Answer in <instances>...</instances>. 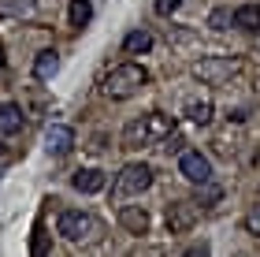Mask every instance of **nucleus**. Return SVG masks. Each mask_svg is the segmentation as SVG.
I'll return each instance as SVG.
<instances>
[{"mask_svg": "<svg viewBox=\"0 0 260 257\" xmlns=\"http://www.w3.org/2000/svg\"><path fill=\"white\" fill-rule=\"evenodd\" d=\"M197 220V202H171L168 205V227L171 235H186Z\"/></svg>", "mask_w": 260, "mask_h": 257, "instance_id": "nucleus-7", "label": "nucleus"}, {"mask_svg": "<svg viewBox=\"0 0 260 257\" xmlns=\"http://www.w3.org/2000/svg\"><path fill=\"white\" fill-rule=\"evenodd\" d=\"M0 160H4V157H0Z\"/></svg>", "mask_w": 260, "mask_h": 257, "instance_id": "nucleus-22", "label": "nucleus"}, {"mask_svg": "<svg viewBox=\"0 0 260 257\" xmlns=\"http://www.w3.org/2000/svg\"><path fill=\"white\" fill-rule=\"evenodd\" d=\"M208 26H212V30H231V26H234V11L216 8V11L208 15Z\"/></svg>", "mask_w": 260, "mask_h": 257, "instance_id": "nucleus-17", "label": "nucleus"}, {"mask_svg": "<svg viewBox=\"0 0 260 257\" xmlns=\"http://www.w3.org/2000/svg\"><path fill=\"white\" fill-rule=\"evenodd\" d=\"M238 60L234 56H205V60H197L190 71H193V78H201L205 86H223L227 78H234L238 75Z\"/></svg>", "mask_w": 260, "mask_h": 257, "instance_id": "nucleus-5", "label": "nucleus"}, {"mask_svg": "<svg viewBox=\"0 0 260 257\" xmlns=\"http://www.w3.org/2000/svg\"><path fill=\"white\" fill-rule=\"evenodd\" d=\"M15 134H22V104L4 101L0 104V142H8Z\"/></svg>", "mask_w": 260, "mask_h": 257, "instance_id": "nucleus-9", "label": "nucleus"}, {"mask_svg": "<svg viewBox=\"0 0 260 257\" xmlns=\"http://www.w3.org/2000/svg\"><path fill=\"white\" fill-rule=\"evenodd\" d=\"M93 19V4H89V0H71V8H67V22H71V26H86V22Z\"/></svg>", "mask_w": 260, "mask_h": 257, "instance_id": "nucleus-15", "label": "nucleus"}, {"mask_svg": "<svg viewBox=\"0 0 260 257\" xmlns=\"http://www.w3.org/2000/svg\"><path fill=\"white\" fill-rule=\"evenodd\" d=\"M212 112H216V108H212V101H190V104H186V116H190L193 123H201V127L212 123Z\"/></svg>", "mask_w": 260, "mask_h": 257, "instance_id": "nucleus-16", "label": "nucleus"}, {"mask_svg": "<svg viewBox=\"0 0 260 257\" xmlns=\"http://www.w3.org/2000/svg\"><path fill=\"white\" fill-rule=\"evenodd\" d=\"M179 175L201 186V183H208V179H212V160L201 153V149H186V153L179 157Z\"/></svg>", "mask_w": 260, "mask_h": 257, "instance_id": "nucleus-6", "label": "nucleus"}, {"mask_svg": "<svg viewBox=\"0 0 260 257\" xmlns=\"http://www.w3.org/2000/svg\"><path fill=\"white\" fill-rule=\"evenodd\" d=\"M56 231H60L67 242H75V246H89V242H97L104 235L101 220L93 213H82V209H63L60 220H56Z\"/></svg>", "mask_w": 260, "mask_h": 257, "instance_id": "nucleus-2", "label": "nucleus"}, {"mask_svg": "<svg viewBox=\"0 0 260 257\" xmlns=\"http://www.w3.org/2000/svg\"><path fill=\"white\" fill-rule=\"evenodd\" d=\"M56 71H60V52H56V49H41L38 56H34V78L49 82Z\"/></svg>", "mask_w": 260, "mask_h": 257, "instance_id": "nucleus-12", "label": "nucleus"}, {"mask_svg": "<svg viewBox=\"0 0 260 257\" xmlns=\"http://www.w3.org/2000/svg\"><path fill=\"white\" fill-rule=\"evenodd\" d=\"M193 202H197V205H216V202H219V186H212V179L201 183V190H197Z\"/></svg>", "mask_w": 260, "mask_h": 257, "instance_id": "nucleus-18", "label": "nucleus"}, {"mask_svg": "<svg viewBox=\"0 0 260 257\" xmlns=\"http://www.w3.org/2000/svg\"><path fill=\"white\" fill-rule=\"evenodd\" d=\"M0 71H4V45H0Z\"/></svg>", "mask_w": 260, "mask_h": 257, "instance_id": "nucleus-21", "label": "nucleus"}, {"mask_svg": "<svg viewBox=\"0 0 260 257\" xmlns=\"http://www.w3.org/2000/svg\"><path fill=\"white\" fill-rule=\"evenodd\" d=\"M175 134V123L171 116L164 112H149V116H138L123 127V149H141V146H156L164 138Z\"/></svg>", "mask_w": 260, "mask_h": 257, "instance_id": "nucleus-1", "label": "nucleus"}, {"mask_svg": "<svg viewBox=\"0 0 260 257\" xmlns=\"http://www.w3.org/2000/svg\"><path fill=\"white\" fill-rule=\"evenodd\" d=\"M245 231L260 239V202H256V205L249 209V213H245Z\"/></svg>", "mask_w": 260, "mask_h": 257, "instance_id": "nucleus-19", "label": "nucleus"}, {"mask_svg": "<svg viewBox=\"0 0 260 257\" xmlns=\"http://www.w3.org/2000/svg\"><path fill=\"white\" fill-rule=\"evenodd\" d=\"M71 186H75L78 194H101L104 190V172H97V168H78L75 175H71Z\"/></svg>", "mask_w": 260, "mask_h": 257, "instance_id": "nucleus-10", "label": "nucleus"}, {"mask_svg": "<svg viewBox=\"0 0 260 257\" xmlns=\"http://www.w3.org/2000/svg\"><path fill=\"white\" fill-rule=\"evenodd\" d=\"M149 49H152V34L149 30H130L123 38V52H130V56H141Z\"/></svg>", "mask_w": 260, "mask_h": 257, "instance_id": "nucleus-14", "label": "nucleus"}, {"mask_svg": "<svg viewBox=\"0 0 260 257\" xmlns=\"http://www.w3.org/2000/svg\"><path fill=\"white\" fill-rule=\"evenodd\" d=\"M179 4L182 0H156L152 8H156V15H171V11H179Z\"/></svg>", "mask_w": 260, "mask_h": 257, "instance_id": "nucleus-20", "label": "nucleus"}, {"mask_svg": "<svg viewBox=\"0 0 260 257\" xmlns=\"http://www.w3.org/2000/svg\"><path fill=\"white\" fill-rule=\"evenodd\" d=\"M119 224L130 231V235H145L149 231V213L141 205H123L119 209Z\"/></svg>", "mask_w": 260, "mask_h": 257, "instance_id": "nucleus-11", "label": "nucleus"}, {"mask_svg": "<svg viewBox=\"0 0 260 257\" xmlns=\"http://www.w3.org/2000/svg\"><path fill=\"white\" fill-rule=\"evenodd\" d=\"M149 186H152V168L141 164V160H134V164L119 168V175H115V183H112V197L115 202H126V197L145 194Z\"/></svg>", "mask_w": 260, "mask_h": 257, "instance_id": "nucleus-4", "label": "nucleus"}, {"mask_svg": "<svg viewBox=\"0 0 260 257\" xmlns=\"http://www.w3.org/2000/svg\"><path fill=\"white\" fill-rule=\"evenodd\" d=\"M234 26L245 30V34H256V30H260V8H256V4L234 8Z\"/></svg>", "mask_w": 260, "mask_h": 257, "instance_id": "nucleus-13", "label": "nucleus"}, {"mask_svg": "<svg viewBox=\"0 0 260 257\" xmlns=\"http://www.w3.org/2000/svg\"><path fill=\"white\" fill-rule=\"evenodd\" d=\"M149 82V75H145V67L141 64H119V67H112L108 75H104V97H112V101H126V97H134V93Z\"/></svg>", "mask_w": 260, "mask_h": 257, "instance_id": "nucleus-3", "label": "nucleus"}, {"mask_svg": "<svg viewBox=\"0 0 260 257\" xmlns=\"http://www.w3.org/2000/svg\"><path fill=\"white\" fill-rule=\"evenodd\" d=\"M45 149H49L52 157H67L71 149H75V131H71L67 123H52L49 131H45Z\"/></svg>", "mask_w": 260, "mask_h": 257, "instance_id": "nucleus-8", "label": "nucleus"}]
</instances>
